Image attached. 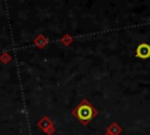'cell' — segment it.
Listing matches in <instances>:
<instances>
[{
  "instance_id": "1",
  "label": "cell",
  "mask_w": 150,
  "mask_h": 135,
  "mask_svg": "<svg viewBox=\"0 0 150 135\" xmlns=\"http://www.w3.org/2000/svg\"><path fill=\"white\" fill-rule=\"evenodd\" d=\"M73 114L82 122V123H87L88 121H90L94 116V109L93 107L87 102V101H82L73 112Z\"/></svg>"
},
{
  "instance_id": "2",
  "label": "cell",
  "mask_w": 150,
  "mask_h": 135,
  "mask_svg": "<svg viewBox=\"0 0 150 135\" xmlns=\"http://www.w3.org/2000/svg\"><path fill=\"white\" fill-rule=\"evenodd\" d=\"M136 58H141V59H148L150 58V45L148 43H141L137 46L136 48V53H135Z\"/></svg>"
}]
</instances>
